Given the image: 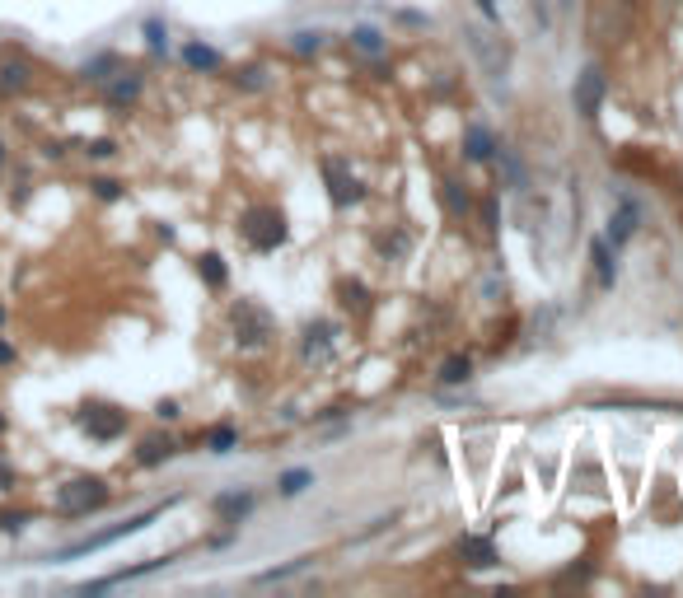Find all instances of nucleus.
<instances>
[{
  "instance_id": "f257e3e1",
  "label": "nucleus",
  "mask_w": 683,
  "mask_h": 598,
  "mask_svg": "<svg viewBox=\"0 0 683 598\" xmlns=\"http://www.w3.org/2000/svg\"><path fill=\"white\" fill-rule=\"evenodd\" d=\"M239 239L253 248V253H276L290 239V225L276 206H249L239 215Z\"/></svg>"
},
{
  "instance_id": "f03ea898",
  "label": "nucleus",
  "mask_w": 683,
  "mask_h": 598,
  "mask_svg": "<svg viewBox=\"0 0 683 598\" xmlns=\"http://www.w3.org/2000/svg\"><path fill=\"white\" fill-rule=\"evenodd\" d=\"M108 501H112V491H108L104 477H71L57 487V514L61 519H85V514L104 510Z\"/></svg>"
},
{
  "instance_id": "7ed1b4c3",
  "label": "nucleus",
  "mask_w": 683,
  "mask_h": 598,
  "mask_svg": "<svg viewBox=\"0 0 683 598\" xmlns=\"http://www.w3.org/2000/svg\"><path fill=\"white\" fill-rule=\"evenodd\" d=\"M165 510H169V505H150L145 514H132V519L112 524V528H104V533H89V538H80V542H71V547H57V552H52V561H75V556L104 552V547H112V542H122V538L141 533L145 524H155V519H159V514H165Z\"/></svg>"
},
{
  "instance_id": "20e7f679",
  "label": "nucleus",
  "mask_w": 683,
  "mask_h": 598,
  "mask_svg": "<svg viewBox=\"0 0 683 598\" xmlns=\"http://www.w3.org/2000/svg\"><path fill=\"white\" fill-rule=\"evenodd\" d=\"M230 332H234V341L243 346V351H257V346H267L276 337V318L257 304V299H239V304L230 309Z\"/></svg>"
},
{
  "instance_id": "39448f33",
  "label": "nucleus",
  "mask_w": 683,
  "mask_h": 598,
  "mask_svg": "<svg viewBox=\"0 0 683 598\" xmlns=\"http://www.w3.org/2000/svg\"><path fill=\"white\" fill-rule=\"evenodd\" d=\"M464 42H468V52L478 57V65L487 71V80H506L510 71V42H501L492 28H482V24H464Z\"/></svg>"
},
{
  "instance_id": "423d86ee",
  "label": "nucleus",
  "mask_w": 683,
  "mask_h": 598,
  "mask_svg": "<svg viewBox=\"0 0 683 598\" xmlns=\"http://www.w3.org/2000/svg\"><path fill=\"white\" fill-rule=\"evenodd\" d=\"M75 426L85 430L94 444H112V440H122V435H127L132 417H127L122 407H112V402H85V407L75 411Z\"/></svg>"
},
{
  "instance_id": "0eeeda50",
  "label": "nucleus",
  "mask_w": 683,
  "mask_h": 598,
  "mask_svg": "<svg viewBox=\"0 0 683 598\" xmlns=\"http://www.w3.org/2000/svg\"><path fill=\"white\" fill-rule=\"evenodd\" d=\"M604 94H609V80H604V65H585L572 85V104L585 122L599 118V108H604Z\"/></svg>"
},
{
  "instance_id": "6e6552de",
  "label": "nucleus",
  "mask_w": 683,
  "mask_h": 598,
  "mask_svg": "<svg viewBox=\"0 0 683 598\" xmlns=\"http://www.w3.org/2000/svg\"><path fill=\"white\" fill-rule=\"evenodd\" d=\"M323 178H328V196H333L337 211H347V206H356V202L365 196L361 178H356L342 159H323Z\"/></svg>"
},
{
  "instance_id": "1a4fd4ad",
  "label": "nucleus",
  "mask_w": 683,
  "mask_h": 598,
  "mask_svg": "<svg viewBox=\"0 0 683 598\" xmlns=\"http://www.w3.org/2000/svg\"><path fill=\"white\" fill-rule=\"evenodd\" d=\"M333 351H337V327H333L328 318L309 323V327H304V341H300L304 364H333Z\"/></svg>"
},
{
  "instance_id": "9d476101",
  "label": "nucleus",
  "mask_w": 683,
  "mask_h": 598,
  "mask_svg": "<svg viewBox=\"0 0 683 598\" xmlns=\"http://www.w3.org/2000/svg\"><path fill=\"white\" fill-rule=\"evenodd\" d=\"M141 89H145V75H141V71H127V65H122V71L104 85V98H108L112 108H132L136 98H141Z\"/></svg>"
},
{
  "instance_id": "9b49d317",
  "label": "nucleus",
  "mask_w": 683,
  "mask_h": 598,
  "mask_svg": "<svg viewBox=\"0 0 683 598\" xmlns=\"http://www.w3.org/2000/svg\"><path fill=\"white\" fill-rule=\"evenodd\" d=\"M28 85H34V61L28 57H5L0 61V98L24 94Z\"/></svg>"
},
{
  "instance_id": "f8f14e48",
  "label": "nucleus",
  "mask_w": 683,
  "mask_h": 598,
  "mask_svg": "<svg viewBox=\"0 0 683 598\" xmlns=\"http://www.w3.org/2000/svg\"><path fill=\"white\" fill-rule=\"evenodd\" d=\"M492 155H496L492 126H487V122L464 126V159H468V164H492Z\"/></svg>"
},
{
  "instance_id": "ddd939ff",
  "label": "nucleus",
  "mask_w": 683,
  "mask_h": 598,
  "mask_svg": "<svg viewBox=\"0 0 683 598\" xmlns=\"http://www.w3.org/2000/svg\"><path fill=\"white\" fill-rule=\"evenodd\" d=\"M637 220H641L637 202H632V196H623V206H618V215L609 220V243H613V248H623L632 234H637Z\"/></svg>"
},
{
  "instance_id": "4468645a",
  "label": "nucleus",
  "mask_w": 683,
  "mask_h": 598,
  "mask_svg": "<svg viewBox=\"0 0 683 598\" xmlns=\"http://www.w3.org/2000/svg\"><path fill=\"white\" fill-rule=\"evenodd\" d=\"M173 454H178V444L169 435H145L141 448H136V463L141 468H159V463H169Z\"/></svg>"
},
{
  "instance_id": "2eb2a0df",
  "label": "nucleus",
  "mask_w": 683,
  "mask_h": 598,
  "mask_svg": "<svg viewBox=\"0 0 683 598\" xmlns=\"http://www.w3.org/2000/svg\"><path fill=\"white\" fill-rule=\"evenodd\" d=\"M118 71H122V57L118 52H99V57H89L85 65H80V80H89V85H108Z\"/></svg>"
},
{
  "instance_id": "dca6fc26",
  "label": "nucleus",
  "mask_w": 683,
  "mask_h": 598,
  "mask_svg": "<svg viewBox=\"0 0 683 598\" xmlns=\"http://www.w3.org/2000/svg\"><path fill=\"white\" fill-rule=\"evenodd\" d=\"M459 556H464V566H473V571L496 566V547H492V538H459Z\"/></svg>"
},
{
  "instance_id": "f3484780",
  "label": "nucleus",
  "mask_w": 683,
  "mask_h": 598,
  "mask_svg": "<svg viewBox=\"0 0 683 598\" xmlns=\"http://www.w3.org/2000/svg\"><path fill=\"white\" fill-rule=\"evenodd\" d=\"M337 304L356 313V318H365L370 313V290L361 286V280H337Z\"/></svg>"
},
{
  "instance_id": "a211bd4d",
  "label": "nucleus",
  "mask_w": 683,
  "mask_h": 598,
  "mask_svg": "<svg viewBox=\"0 0 683 598\" xmlns=\"http://www.w3.org/2000/svg\"><path fill=\"white\" fill-rule=\"evenodd\" d=\"M590 257H595V276H599V286L613 290V280H618V262L609 253V239H595L590 243Z\"/></svg>"
},
{
  "instance_id": "6ab92c4d",
  "label": "nucleus",
  "mask_w": 683,
  "mask_h": 598,
  "mask_svg": "<svg viewBox=\"0 0 683 598\" xmlns=\"http://www.w3.org/2000/svg\"><path fill=\"white\" fill-rule=\"evenodd\" d=\"M496 150H501V155H492V159L501 164V178H506V188H510V192H525V188H529L525 164L515 159V150H506V145H496Z\"/></svg>"
},
{
  "instance_id": "aec40b11",
  "label": "nucleus",
  "mask_w": 683,
  "mask_h": 598,
  "mask_svg": "<svg viewBox=\"0 0 683 598\" xmlns=\"http://www.w3.org/2000/svg\"><path fill=\"white\" fill-rule=\"evenodd\" d=\"M183 61L192 65V71H220L225 57L216 52V47H206V42H183Z\"/></svg>"
},
{
  "instance_id": "412c9836",
  "label": "nucleus",
  "mask_w": 683,
  "mask_h": 598,
  "mask_svg": "<svg viewBox=\"0 0 683 598\" xmlns=\"http://www.w3.org/2000/svg\"><path fill=\"white\" fill-rule=\"evenodd\" d=\"M351 47H356V52H365V57H384V52H388L384 33L370 28V24H356V28H351Z\"/></svg>"
},
{
  "instance_id": "4be33fe9",
  "label": "nucleus",
  "mask_w": 683,
  "mask_h": 598,
  "mask_svg": "<svg viewBox=\"0 0 683 598\" xmlns=\"http://www.w3.org/2000/svg\"><path fill=\"white\" fill-rule=\"evenodd\" d=\"M197 276L206 280L211 290H225V280H230V267H225V257H220V253H202V257H197Z\"/></svg>"
},
{
  "instance_id": "5701e85b",
  "label": "nucleus",
  "mask_w": 683,
  "mask_h": 598,
  "mask_svg": "<svg viewBox=\"0 0 683 598\" xmlns=\"http://www.w3.org/2000/svg\"><path fill=\"white\" fill-rule=\"evenodd\" d=\"M253 510V495L249 491H225V495H216V514H220V519H243V514H249Z\"/></svg>"
},
{
  "instance_id": "b1692460",
  "label": "nucleus",
  "mask_w": 683,
  "mask_h": 598,
  "mask_svg": "<svg viewBox=\"0 0 683 598\" xmlns=\"http://www.w3.org/2000/svg\"><path fill=\"white\" fill-rule=\"evenodd\" d=\"M435 379H441L445 388H454V384H468V379H473V360H468V356H449V360L441 364V374H435Z\"/></svg>"
},
{
  "instance_id": "393cba45",
  "label": "nucleus",
  "mask_w": 683,
  "mask_h": 598,
  "mask_svg": "<svg viewBox=\"0 0 683 598\" xmlns=\"http://www.w3.org/2000/svg\"><path fill=\"white\" fill-rule=\"evenodd\" d=\"M141 33H145V47H150L155 57L169 52V28H165V19H159V14H150V19L141 24Z\"/></svg>"
},
{
  "instance_id": "a878e982",
  "label": "nucleus",
  "mask_w": 683,
  "mask_h": 598,
  "mask_svg": "<svg viewBox=\"0 0 683 598\" xmlns=\"http://www.w3.org/2000/svg\"><path fill=\"white\" fill-rule=\"evenodd\" d=\"M441 196H445V211L449 215H468V211H473V196H468V188H464V182H445V188H441Z\"/></svg>"
},
{
  "instance_id": "bb28decb",
  "label": "nucleus",
  "mask_w": 683,
  "mask_h": 598,
  "mask_svg": "<svg viewBox=\"0 0 683 598\" xmlns=\"http://www.w3.org/2000/svg\"><path fill=\"white\" fill-rule=\"evenodd\" d=\"M290 52H295V57H314V52H323V33H318V28H300V33H290Z\"/></svg>"
},
{
  "instance_id": "cd10ccee",
  "label": "nucleus",
  "mask_w": 683,
  "mask_h": 598,
  "mask_svg": "<svg viewBox=\"0 0 683 598\" xmlns=\"http://www.w3.org/2000/svg\"><path fill=\"white\" fill-rule=\"evenodd\" d=\"M234 444H239V430L234 426H211L206 430V448H211V454H230Z\"/></svg>"
},
{
  "instance_id": "c85d7f7f",
  "label": "nucleus",
  "mask_w": 683,
  "mask_h": 598,
  "mask_svg": "<svg viewBox=\"0 0 683 598\" xmlns=\"http://www.w3.org/2000/svg\"><path fill=\"white\" fill-rule=\"evenodd\" d=\"M304 487H314V472H309V468H290V472H281V481H276V491H281V495H300Z\"/></svg>"
},
{
  "instance_id": "c756f323",
  "label": "nucleus",
  "mask_w": 683,
  "mask_h": 598,
  "mask_svg": "<svg viewBox=\"0 0 683 598\" xmlns=\"http://www.w3.org/2000/svg\"><path fill=\"white\" fill-rule=\"evenodd\" d=\"M28 524H34V510H0V533L19 538Z\"/></svg>"
},
{
  "instance_id": "7c9ffc66",
  "label": "nucleus",
  "mask_w": 683,
  "mask_h": 598,
  "mask_svg": "<svg viewBox=\"0 0 683 598\" xmlns=\"http://www.w3.org/2000/svg\"><path fill=\"white\" fill-rule=\"evenodd\" d=\"M234 85L239 89H263L267 85V71H263V65H243V71L234 75Z\"/></svg>"
},
{
  "instance_id": "2f4dec72",
  "label": "nucleus",
  "mask_w": 683,
  "mask_h": 598,
  "mask_svg": "<svg viewBox=\"0 0 683 598\" xmlns=\"http://www.w3.org/2000/svg\"><path fill=\"white\" fill-rule=\"evenodd\" d=\"M89 188H94V196H99V202H118V196H122V182H118V178H94Z\"/></svg>"
},
{
  "instance_id": "473e14b6",
  "label": "nucleus",
  "mask_w": 683,
  "mask_h": 598,
  "mask_svg": "<svg viewBox=\"0 0 683 598\" xmlns=\"http://www.w3.org/2000/svg\"><path fill=\"white\" fill-rule=\"evenodd\" d=\"M309 566V556H300V561H290V566H281V571H267V575H257V585H276V579H290L295 571H304Z\"/></svg>"
},
{
  "instance_id": "72a5a7b5",
  "label": "nucleus",
  "mask_w": 683,
  "mask_h": 598,
  "mask_svg": "<svg viewBox=\"0 0 683 598\" xmlns=\"http://www.w3.org/2000/svg\"><path fill=\"white\" fill-rule=\"evenodd\" d=\"M85 155H89V159H112V155H118V145H112V141H89Z\"/></svg>"
},
{
  "instance_id": "f704fd0d",
  "label": "nucleus",
  "mask_w": 683,
  "mask_h": 598,
  "mask_svg": "<svg viewBox=\"0 0 683 598\" xmlns=\"http://www.w3.org/2000/svg\"><path fill=\"white\" fill-rule=\"evenodd\" d=\"M10 487H14V468H10V463H5V458H0V495H5Z\"/></svg>"
},
{
  "instance_id": "c9c22d12",
  "label": "nucleus",
  "mask_w": 683,
  "mask_h": 598,
  "mask_svg": "<svg viewBox=\"0 0 683 598\" xmlns=\"http://www.w3.org/2000/svg\"><path fill=\"white\" fill-rule=\"evenodd\" d=\"M155 411H159V421H173L178 417V402H159Z\"/></svg>"
},
{
  "instance_id": "e433bc0d",
  "label": "nucleus",
  "mask_w": 683,
  "mask_h": 598,
  "mask_svg": "<svg viewBox=\"0 0 683 598\" xmlns=\"http://www.w3.org/2000/svg\"><path fill=\"white\" fill-rule=\"evenodd\" d=\"M0 364H14V346L5 337H0Z\"/></svg>"
},
{
  "instance_id": "4c0bfd02",
  "label": "nucleus",
  "mask_w": 683,
  "mask_h": 598,
  "mask_svg": "<svg viewBox=\"0 0 683 598\" xmlns=\"http://www.w3.org/2000/svg\"><path fill=\"white\" fill-rule=\"evenodd\" d=\"M478 5H482V14H487V19H496V0H478Z\"/></svg>"
},
{
  "instance_id": "58836bf2",
  "label": "nucleus",
  "mask_w": 683,
  "mask_h": 598,
  "mask_svg": "<svg viewBox=\"0 0 683 598\" xmlns=\"http://www.w3.org/2000/svg\"><path fill=\"white\" fill-rule=\"evenodd\" d=\"M0 169H5V141H0Z\"/></svg>"
},
{
  "instance_id": "ea45409f",
  "label": "nucleus",
  "mask_w": 683,
  "mask_h": 598,
  "mask_svg": "<svg viewBox=\"0 0 683 598\" xmlns=\"http://www.w3.org/2000/svg\"><path fill=\"white\" fill-rule=\"evenodd\" d=\"M0 435H5V411H0Z\"/></svg>"
},
{
  "instance_id": "a19ab883",
  "label": "nucleus",
  "mask_w": 683,
  "mask_h": 598,
  "mask_svg": "<svg viewBox=\"0 0 683 598\" xmlns=\"http://www.w3.org/2000/svg\"><path fill=\"white\" fill-rule=\"evenodd\" d=\"M0 323H5V304H0Z\"/></svg>"
}]
</instances>
